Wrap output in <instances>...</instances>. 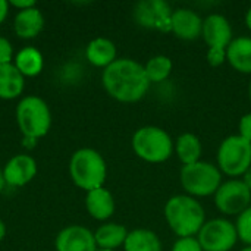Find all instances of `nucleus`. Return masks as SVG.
Wrapping results in <instances>:
<instances>
[{
    "label": "nucleus",
    "instance_id": "f257e3e1",
    "mask_svg": "<svg viewBox=\"0 0 251 251\" xmlns=\"http://www.w3.org/2000/svg\"><path fill=\"white\" fill-rule=\"evenodd\" d=\"M101 82L107 94L122 103L141 100L150 87L144 66L128 57L116 59L109 65L103 71Z\"/></svg>",
    "mask_w": 251,
    "mask_h": 251
},
{
    "label": "nucleus",
    "instance_id": "f03ea898",
    "mask_svg": "<svg viewBox=\"0 0 251 251\" xmlns=\"http://www.w3.org/2000/svg\"><path fill=\"white\" fill-rule=\"evenodd\" d=\"M165 219L168 226L178 238L194 237L206 224V213L203 206L188 194H178L171 197L165 204Z\"/></svg>",
    "mask_w": 251,
    "mask_h": 251
},
{
    "label": "nucleus",
    "instance_id": "7ed1b4c3",
    "mask_svg": "<svg viewBox=\"0 0 251 251\" xmlns=\"http://www.w3.org/2000/svg\"><path fill=\"white\" fill-rule=\"evenodd\" d=\"M69 174L74 184L87 193L103 187L107 166L103 156L94 149H79L69 160Z\"/></svg>",
    "mask_w": 251,
    "mask_h": 251
},
{
    "label": "nucleus",
    "instance_id": "20e7f679",
    "mask_svg": "<svg viewBox=\"0 0 251 251\" xmlns=\"http://www.w3.org/2000/svg\"><path fill=\"white\" fill-rule=\"evenodd\" d=\"M174 141L171 135L160 126H141L132 135L134 153L149 163H163L174 153Z\"/></svg>",
    "mask_w": 251,
    "mask_h": 251
},
{
    "label": "nucleus",
    "instance_id": "39448f33",
    "mask_svg": "<svg viewBox=\"0 0 251 251\" xmlns=\"http://www.w3.org/2000/svg\"><path fill=\"white\" fill-rule=\"evenodd\" d=\"M16 122L24 138L38 140L44 137L51 126V113L43 99L26 96L16 107Z\"/></svg>",
    "mask_w": 251,
    "mask_h": 251
},
{
    "label": "nucleus",
    "instance_id": "423d86ee",
    "mask_svg": "<svg viewBox=\"0 0 251 251\" xmlns=\"http://www.w3.org/2000/svg\"><path fill=\"white\" fill-rule=\"evenodd\" d=\"M179 181L185 193L191 197H207L215 196L222 184V174L210 162H197L193 165L182 166Z\"/></svg>",
    "mask_w": 251,
    "mask_h": 251
},
{
    "label": "nucleus",
    "instance_id": "0eeeda50",
    "mask_svg": "<svg viewBox=\"0 0 251 251\" xmlns=\"http://www.w3.org/2000/svg\"><path fill=\"white\" fill-rule=\"evenodd\" d=\"M219 171L228 176H240L251 166V143L241 135L226 137L218 150Z\"/></svg>",
    "mask_w": 251,
    "mask_h": 251
},
{
    "label": "nucleus",
    "instance_id": "6e6552de",
    "mask_svg": "<svg viewBox=\"0 0 251 251\" xmlns=\"http://www.w3.org/2000/svg\"><path fill=\"white\" fill-rule=\"evenodd\" d=\"M197 240L203 251H231L238 241V234L235 224L224 218H216L201 226Z\"/></svg>",
    "mask_w": 251,
    "mask_h": 251
},
{
    "label": "nucleus",
    "instance_id": "1a4fd4ad",
    "mask_svg": "<svg viewBox=\"0 0 251 251\" xmlns=\"http://www.w3.org/2000/svg\"><path fill=\"white\" fill-rule=\"evenodd\" d=\"M251 190L240 179H229L215 193V204L224 215H241L250 207Z\"/></svg>",
    "mask_w": 251,
    "mask_h": 251
},
{
    "label": "nucleus",
    "instance_id": "9d476101",
    "mask_svg": "<svg viewBox=\"0 0 251 251\" xmlns=\"http://www.w3.org/2000/svg\"><path fill=\"white\" fill-rule=\"evenodd\" d=\"M172 12L171 6L163 0H143L134 7V19L143 28L169 32Z\"/></svg>",
    "mask_w": 251,
    "mask_h": 251
},
{
    "label": "nucleus",
    "instance_id": "9b49d317",
    "mask_svg": "<svg viewBox=\"0 0 251 251\" xmlns=\"http://www.w3.org/2000/svg\"><path fill=\"white\" fill-rule=\"evenodd\" d=\"M56 251H97L94 234L79 225H71L62 229L54 243Z\"/></svg>",
    "mask_w": 251,
    "mask_h": 251
},
{
    "label": "nucleus",
    "instance_id": "f8f14e48",
    "mask_svg": "<svg viewBox=\"0 0 251 251\" xmlns=\"http://www.w3.org/2000/svg\"><path fill=\"white\" fill-rule=\"evenodd\" d=\"M171 32L185 41L197 40L203 32V19L193 9H175L171 18Z\"/></svg>",
    "mask_w": 251,
    "mask_h": 251
},
{
    "label": "nucleus",
    "instance_id": "ddd939ff",
    "mask_svg": "<svg viewBox=\"0 0 251 251\" xmlns=\"http://www.w3.org/2000/svg\"><path fill=\"white\" fill-rule=\"evenodd\" d=\"M3 172L4 182L10 187H22L37 175V162L29 154H16L6 165Z\"/></svg>",
    "mask_w": 251,
    "mask_h": 251
},
{
    "label": "nucleus",
    "instance_id": "4468645a",
    "mask_svg": "<svg viewBox=\"0 0 251 251\" xmlns=\"http://www.w3.org/2000/svg\"><path fill=\"white\" fill-rule=\"evenodd\" d=\"M206 44L210 47L228 49L232 38V26L229 21L221 13H212L203 21V32Z\"/></svg>",
    "mask_w": 251,
    "mask_h": 251
},
{
    "label": "nucleus",
    "instance_id": "2eb2a0df",
    "mask_svg": "<svg viewBox=\"0 0 251 251\" xmlns=\"http://www.w3.org/2000/svg\"><path fill=\"white\" fill-rule=\"evenodd\" d=\"M13 28L19 38H34L44 28V16L38 7H29L25 10H19L13 19Z\"/></svg>",
    "mask_w": 251,
    "mask_h": 251
},
{
    "label": "nucleus",
    "instance_id": "dca6fc26",
    "mask_svg": "<svg viewBox=\"0 0 251 251\" xmlns=\"http://www.w3.org/2000/svg\"><path fill=\"white\" fill-rule=\"evenodd\" d=\"M85 207L91 218L97 221H106L115 213V199L109 190L100 187L87 193Z\"/></svg>",
    "mask_w": 251,
    "mask_h": 251
},
{
    "label": "nucleus",
    "instance_id": "f3484780",
    "mask_svg": "<svg viewBox=\"0 0 251 251\" xmlns=\"http://www.w3.org/2000/svg\"><path fill=\"white\" fill-rule=\"evenodd\" d=\"M116 53L118 51L115 43L104 37H97L91 40L85 50V56L88 62L97 68H104V69L118 59Z\"/></svg>",
    "mask_w": 251,
    "mask_h": 251
},
{
    "label": "nucleus",
    "instance_id": "a211bd4d",
    "mask_svg": "<svg viewBox=\"0 0 251 251\" xmlns=\"http://www.w3.org/2000/svg\"><path fill=\"white\" fill-rule=\"evenodd\" d=\"M226 60L235 71L251 74V37L234 38L226 49Z\"/></svg>",
    "mask_w": 251,
    "mask_h": 251
},
{
    "label": "nucleus",
    "instance_id": "6ab92c4d",
    "mask_svg": "<svg viewBox=\"0 0 251 251\" xmlns=\"http://www.w3.org/2000/svg\"><path fill=\"white\" fill-rule=\"evenodd\" d=\"M25 76L12 63L0 65V99L12 100L22 94Z\"/></svg>",
    "mask_w": 251,
    "mask_h": 251
},
{
    "label": "nucleus",
    "instance_id": "aec40b11",
    "mask_svg": "<svg viewBox=\"0 0 251 251\" xmlns=\"http://www.w3.org/2000/svg\"><path fill=\"white\" fill-rule=\"evenodd\" d=\"M126 237V228L119 224H104L94 232V240L100 250H116L125 244Z\"/></svg>",
    "mask_w": 251,
    "mask_h": 251
},
{
    "label": "nucleus",
    "instance_id": "412c9836",
    "mask_svg": "<svg viewBox=\"0 0 251 251\" xmlns=\"http://www.w3.org/2000/svg\"><path fill=\"white\" fill-rule=\"evenodd\" d=\"M125 251H162V241L156 232L150 229H134L128 232L124 244Z\"/></svg>",
    "mask_w": 251,
    "mask_h": 251
},
{
    "label": "nucleus",
    "instance_id": "4be33fe9",
    "mask_svg": "<svg viewBox=\"0 0 251 251\" xmlns=\"http://www.w3.org/2000/svg\"><path fill=\"white\" fill-rule=\"evenodd\" d=\"M201 151H203L201 141L193 132H185L179 135L175 143V153L184 166L200 162Z\"/></svg>",
    "mask_w": 251,
    "mask_h": 251
},
{
    "label": "nucleus",
    "instance_id": "5701e85b",
    "mask_svg": "<svg viewBox=\"0 0 251 251\" xmlns=\"http://www.w3.org/2000/svg\"><path fill=\"white\" fill-rule=\"evenodd\" d=\"M15 66L24 76H37L43 71L44 59L35 47H25L18 51L15 57Z\"/></svg>",
    "mask_w": 251,
    "mask_h": 251
},
{
    "label": "nucleus",
    "instance_id": "b1692460",
    "mask_svg": "<svg viewBox=\"0 0 251 251\" xmlns=\"http://www.w3.org/2000/svg\"><path fill=\"white\" fill-rule=\"evenodd\" d=\"M172 60L171 57L165 56V54H157L149 59V62L146 63L144 69H146V75L151 82H162L165 81L171 72H172Z\"/></svg>",
    "mask_w": 251,
    "mask_h": 251
},
{
    "label": "nucleus",
    "instance_id": "393cba45",
    "mask_svg": "<svg viewBox=\"0 0 251 251\" xmlns=\"http://www.w3.org/2000/svg\"><path fill=\"white\" fill-rule=\"evenodd\" d=\"M235 228H237L238 240H241L244 244L251 247V206L238 216Z\"/></svg>",
    "mask_w": 251,
    "mask_h": 251
},
{
    "label": "nucleus",
    "instance_id": "a878e982",
    "mask_svg": "<svg viewBox=\"0 0 251 251\" xmlns=\"http://www.w3.org/2000/svg\"><path fill=\"white\" fill-rule=\"evenodd\" d=\"M172 251H203V249L197 238L185 237V238H178L175 241Z\"/></svg>",
    "mask_w": 251,
    "mask_h": 251
},
{
    "label": "nucleus",
    "instance_id": "bb28decb",
    "mask_svg": "<svg viewBox=\"0 0 251 251\" xmlns=\"http://www.w3.org/2000/svg\"><path fill=\"white\" fill-rule=\"evenodd\" d=\"M207 63L213 68L221 66L226 60V49H219V47H210L207 50Z\"/></svg>",
    "mask_w": 251,
    "mask_h": 251
},
{
    "label": "nucleus",
    "instance_id": "cd10ccee",
    "mask_svg": "<svg viewBox=\"0 0 251 251\" xmlns=\"http://www.w3.org/2000/svg\"><path fill=\"white\" fill-rule=\"evenodd\" d=\"M12 56H13L12 43H10L7 38L0 37V65H7V63H10Z\"/></svg>",
    "mask_w": 251,
    "mask_h": 251
},
{
    "label": "nucleus",
    "instance_id": "c85d7f7f",
    "mask_svg": "<svg viewBox=\"0 0 251 251\" xmlns=\"http://www.w3.org/2000/svg\"><path fill=\"white\" fill-rule=\"evenodd\" d=\"M243 138L251 143V112L246 113L240 121V134Z\"/></svg>",
    "mask_w": 251,
    "mask_h": 251
},
{
    "label": "nucleus",
    "instance_id": "c756f323",
    "mask_svg": "<svg viewBox=\"0 0 251 251\" xmlns=\"http://www.w3.org/2000/svg\"><path fill=\"white\" fill-rule=\"evenodd\" d=\"M9 6L18 7L19 10H25V9L34 7L35 6V1L34 0H10L9 1Z\"/></svg>",
    "mask_w": 251,
    "mask_h": 251
},
{
    "label": "nucleus",
    "instance_id": "7c9ffc66",
    "mask_svg": "<svg viewBox=\"0 0 251 251\" xmlns=\"http://www.w3.org/2000/svg\"><path fill=\"white\" fill-rule=\"evenodd\" d=\"M9 12V1L6 0H0V24L6 19Z\"/></svg>",
    "mask_w": 251,
    "mask_h": 251
},
{
    "label": "nucleus",
    "instance_id": "2f4dec72",
    "mask_svg": "<svg viewBox=\"0 0 251 251\" xmlns=\"http://www.w3.org/2000/svg\"><path fill=\"white\" fill-rule=\"evenodd\" d=\"M243 176H244V179H243V181H244V184H246V185H247V187L251 190V166L247 169V172H246Z\"/></svg>",
    "mask_w": 251,
    "mask_h": 251
},
{
    "label": "nucleus",
    "instance_id": "473e14b6",
    "mask_svg": "<svg viewBox=\"0 0 251 251\" xmlns=\"http://www.w3.org/2000/svg\"><path fill=\"white\" fill-rule=\"evenodd\" d=\"M35 143H37V140H31V138H24V143H22V146H24V147H26V149H32V147L35 146Z\"/></svg>",
    "mask_w": 251,
    "mask_h": 251
},
{
    "label": "nucleus",
    "instance_id": "72a5a7b5",
    "mask_svg": "<svg viewBox=\"0 0 251 251\" xmlns=\"http://www.w3.org/2000/svg\"><path fill=\"white\" fill-rule=\"evenodd\" d=\"M4 235H6V226H4L3 221L0 219V241L4 238Z\"/></svg>",
    "mask_w": 251,
    "mask_h": 251
},
{
    "label": "nucleus",
    "instance_id": "f704fd0d",
    "mask_svg": "<svg viewBox=\"0 0 251 251\" xmlns=\"http://www.w3.org/2000/svg\"><path fill=\"white\" fill-rule=\"evenodd\" d=\"M246 25H247L249 29H251V7L247 10V13H246Z\"/></svg>",
    "mask_w": 251,
    "mask_h": 251
},
{
    "label": "nucleus",
    "instance_id": "c9c22d12",
    "mask_svg": "<svg viewBox=\"0 0 251 251\" xmlns=\"http://www.w3.org/2000/svg\"><path fill=\"white\" fill-rule=\"evenodd\" d=\"M4 184H6V182H4V178H3V172L0 171V193H1L3 188H4Z\"/></svg>",
    "mask_w": 251,
    "mask_h": 251
},
{
    "label": "nucleus",
    "instance_id": "e433bc0d",
    "mask_svg": "<svg viewBox=\"0 0 251 251\" xmlns=\"http://www.w3.org/2000/svg\"><path fill=\"white\" fill-rule=\"evenodd\" d=\"M249 96H250V101H251V82H250V87H249Z\"/></svg>",
    "mask_w": 251,
    "mask_h": 251
},
{
    "label": "nucleus",
    "instance_id": "4c0bfd02",
    "mask_svg": "<svg viewBox=\"0 0 251 251\" xmlns=\"http://www.w3.org/2000/svg\"><path fill=\"white\" fill-rule=\"evenodd\" d=\"M241 251H251V247H246V249H243Z\"/></svg>",
    "mask_w": 251,
    "mask_h": 251
},
{
    "label": "nucleus",
    "instance_id": "58836bf2",
    "mask_svg": "<svg viewBox=\"0 0 251 251\" xmlns=\"http://www.w3.org/2000/svg\"><path fill=\"white\" fill-rule=\"evenodd\" d=\"M97 251H115V250H100V249H99Z\"/></svg>",
    "mask_w": 251,
    "mask_h": 251
}]
</instances>
